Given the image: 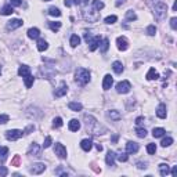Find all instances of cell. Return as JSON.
Returning a JSON list of instances; mask_svg holds the SVG:
<instances>
[{
    "mask_svg": "<svg viewBox=\"0 0 177 177\" xmlns=\"http://www.w3.org/2000/svg\"><path fill=\"white\" fill-rule=\"evenodd\" d=\"M83 119H84V125H86L87 131H90L91 134H104L105 131H107V129H105L104 126H101L94 116L87 115L86 114V115L83 116Z\"/></svg>",
    "mask_w": 177,
    "mask_h": 177,
    "instance_id": "1",
    "label": "cell"
},
{
    "mask_svg": "<svg viewBox=\"0 0 177 177\" xmlns=\"http://www.w3.org/2000/svg\"><path fill=\"white\" fill-rule=\"evenodd\" d=\"M75 80L79 84L84 86V84H87L89 82H90V72L84 68H79L75 72Z\"/></svg>",
    "mask_w": 177,
    "mask_h": 177,
    "instance_id": "2",
    "label": "cell"
},
{
    "mask_svg": "<svg viewBox=\"0 0 177 177\" xmlns=\"http://www.w3.org/2000/svg\"><path fill=\"white\" fill-rule=\"evenodd\" d=\"M166 13H167V6L163 1H159V3L155 4V15L158 19H163L166 17Z\"/></svg>",
    "mask_w": 177,
    "mask_h": 177,
    "instance_id": "3",
    "label": "cell"
},
{
    "mask_svg": "<svg viewBox=\"0 0 177 177\" xmlns=\"http://www.w3.org/2000/svg\"><path fill=\"white\" fill-rule=\"evenodd\" d=\"M83 15L89 22H97L100 19V13L96 11V8H87V10H84Z\"/></svg>",
    "mask_w": 177,
    "mask_h": 177,
    "instance_id": "4",
    "label": "cell"
},
{
    "mask_svg": "<svg viewBox=\"0 0 177 177\" xmlns=\"http://www.w3.org/2000/svg\"><path fill=\"white\" fill-rule=\"evenodd\" d=\"M130 89H131V84H130V82H127V80H122V82H119V83L116 84V91L120 94L129 93Z\"/></svg>",
    "mask_w": 177,
    "mask_h": 177,
    "instance_id": "5",
    "label": "cell"
},
{
    "mask_svg": "<svg viewBox=\"0 0 177 177\" xmlns=\"http://www.w3.org/2000/svg\"><path fill=\"white\" fill-rule=\"evenodd\" d=\"M22 134H24V133H22L21 130L13 129V130H7V131H6V138H7V140H10V141H15V140H18Z\"/></svg>",
    "mask_w": 177,
    "mask_h": 177,
    "instance_id": "6",
    "label": "cell"
},
{
    "mask_svg": "<svg viewBox=\"0 0 177 177\" xmlns=\"http://www.w3.org/2000/svg\"><path fill=\"white\" fill-rule=\"evenodd\" d=\"M66 93H68V86H66L65 82H61V84L58 86V89H55V91H54V97H55V98L64 97V96H65Z\"/></svg>",
    "mask_w": 177,
    "mask_h": 177,
    "instance_id": "7",
    "label": "cell"
},
{
    "mask_svg": "<svg viewBox=\"0 0 177 177\" xmlns=\"http://www.w3.org/2000/svg\"><path fill=\"white\" fill-rule=\"evenodd\" d=\"M44 170H46V165L44 163H33L32 167L29 169V172L32 174H40V173H43Z\"/></svg>",
    "mask_w": 177,
    "mask_h": 177,
    "instance_id": "8",
    "label": "cell"
},
{
    "mask_svg": "<svg viewBox=\"0 0 177 177\" xmlns=\"http://www.w3.org/2000/svg\"><path fill=\"white\" fill-rule=\"evenodd\" d=\"M54 152H55V155H57L58 158H61V159L66 158V148L62 144H60V143H58V144H55Z\"/></svg>",
    "mask_w": 177,
    "mask_h": 177,
    "instance_id": "9",
    "label": "cell"
},
{
    "mask_svg": "<svg viewBox=\"0 0 177 177\" xmlns=\"http://www.w3.org/2000/svg\"><path fill=\"white\" fill-rule=\"evenodd\" d=\"M116 44H118V49H119L120 51H126L127 47H129V43H127L126 37H123V36H119L116 39Z\"/></svg>",
    "mask_w": 177,
    "mask_h": 177,
    "instance_id": "10",
    "label": "cell"
},
{
    "mask_svg": "<svg viewBox=\"0 0 177 177\" xmlns=\"http://www.w3.org/2000/svg\"><path fill=\"white\" fill-rule=\"evenodd\" d=\"M167 115V111H166V105L165 104H159L158 108H156V116L161 118V119H165Z\"/></svg>",
    "mask_w": 177,
    "mask_h": 177,
    "instance_id": "11",
    "label": "cell"
},
{
    "mask_svg": "<svg viewBox=\"0 0 177 177\" xmlns=\"http://www.w3.org/2000/svg\"><path fill=\"white\" fill-rule=\"evenodd\" d=\"M138 144L137 143H134V141H129L126 144V151H127V154H136V152L138 151Z\"/></svg>",
    "mask_w": 177,
    "mask_h": 177,
    "instance_id": "12",
    "label": "cell"
},
{
    "mask_svg": "<svg viewBox=\"0 0 177 177\" xmlns=\"http://www.w3.org/2000/svg\"><path fill=\"white\" fill-rule=\"evenodd\" d=\"M112 84H114V79H112V76L111 75H105L104 76V80H102V89H104V90H109Z\"/></svg>",
    "mask_w": 177,
    "mask_h": 177,
    "instance_id": "13",
    "label": "cell"
},
{
    "mask_svg": "<svg viewBox=\"0 0 177 177\" xmlns=\"http://www.w3.org/2000/svg\"><path fill=\"white\" fill-rule=\"evenodd\" d=\"M22 26V21L21 19H11V21L7 22V29L8 31H14V29Z\"/></svg>",
    "mask_w": 177,
    "mask_h": 177,
    "instance_id": "14",
    "label": "cell"
},
{
    "mask_svg": "<svg viewBox=\"0 0 177 177\" xmlns=\"http://www.w3.org/2000/svg\"><path fill=\"white\" fill-rule=\"evenodd\" d=\"M28 155L40 156V147L36 144V143H33V144H31V147H29V151H28Z\"/></svg>",
    "mask_w": 177,
    "mask_h": 177,
    "instance_id": "15",
    "label": "cell"
},
{
    "mask_svg": "<svg viewBox=\"0 0 177 177\" xmlns=\"http://www.w3.org/2000/svg\"><path fill=\"white\" fill-rule=\"evenodd\" d=\"M100 42H101V37H100V36L93 37V39H91L90 42H89V44H90V46H89L90 51H94V50H96V49H97V47L100 46Z\"/></svg>",
    "mask_w": 177,
    "mask_h": 177,
    "instance_id": "16",
    "label": "cell"
},
{
    "mask_svg": "<svg viewBox=\"0 0 177 177\" xmlns=\"http://www.w3.org/2000/svg\"><path fill=\"white\" fill-rule=\"evenodd\" d=\"M115 158H116V154L114 151H109L107 154V158H105V162L108 166H114V163H115Z\"/></svg>",
    "mask_w": 177,
    "mask_h": 177,
    "instance_id": "17",
    "label": "cell"
},
{
    "mask_svg": "<svg viewBox=\"0 0 177 177\" xmlns=\"http://www.w3.org/2000/svg\"><path fill=\"white\" fill-rule=\"evenodd\" d=\"M80 147H82L83 151H90L91 147H93V143H91V140H89V138H84V140H82V143H80Z\"/></svg>",
    "mask_w": 177,
    "mask_h": 177,
    "instance_id": "18",
    "label": "cell"
},
{
    "mask_svg": "<svg viewBox=\"0 0 177 177\" xmlns=\"http://www.w3.org/2000/svg\"><path fill=\"white\" fill-rule=\"evenodd\" d=\"M13 13H14V8H13L11 4H6V6L0 10V14L1 15H11Z\"/></svg>",
    "mask_w": 177,
    "mask_h": 177,
    "instance_id": "19",
    "label": "cell"
},
{
    "mask_svg": "<svg viewBox=\"0 0 177 177\" xmlns=\"http://www.w3.org/2000/svg\"><path fill=\"white\" fill-rule=\"evenodd\" d=\"M40 36V31L37 28H31L28 31V37L29 39H37Z\"/></svg>",
    "mask_w": 177,
    "mask_h": 177,
    "instance_id": "20",
    "label": "cell"
},
{
    "mask_svg": "<svg viewBox=\"0 0 177 177\" xmlns=\"http://www.w3.org/2000/svg\"><path fill=\"white\" fill-rule=\"evenodd\" d=\"M68 108L71 109V111L78 112V111H82L83 105L80 104V102H75V101H72V102H69V104H68Z\"/></svg>",
    "mask_w": 177,
    "mask_h": 177,
    "instance_id": "21",
    "label": "cell"
},
{
    "mask_svg": "<svg viewBox=\"0 0 177 177\" xmlns=\"http://www.w3.org/2000/svg\"><path fill=\"white\" fill-rule=\"evenodd\" d=\"M80 129V123L78 119H72L69 122V130L71 131H78Z\"/></svg>",
    "mask_w": 177,
    "mask_h": 177,
    "instance_id": "22",
    "label": "cell"
},
{
    "mask_svg": "<svg viewBox=\"0 0 177 177\" xmlns=\"http://www.w3.org/2000/svg\"><path fill=\"white\" fill-rule=\"evenodd\" d=\"M18 75L19 76H26V75H31V68H29L28 65H21L18 69Z\"/></svg>",
    "mask_w": 177,
    "mask_h": 177,
    "instance_id": "23",
    "label": "cell"
},
{
    "mask_svg": "<svg viewBox=\"0 0 177 177\" xmlns=\"http://www.w3.org/2000/svg\"><path fill=\"white\" fill-rule=\"evenodd\" d=\"M165 133H166V131H165V129H162V127H155V129L152 130V136H154L155 138L163 137V136H165Z\"/></svg>",
    "mask_w": 177,
    "mask_h": 177,
    "instance_id": "24",
    "label": "cell"
},
{
    "mask_svg": "<svg viewBox=\"0 0 177 177\" xmlns=\"http://www.w3.org/2000/svg\"><path fill=\"white\" fill-rule=\"evenodd\" d=\"M112 69L115 71V73H118V75H119V73L123 72V64L120 61H115L114 64H112Z\"/></svg>",
    "mask_w": 177,
    "mask_h": 177,
    "instance_id": "25",
    "label": "cell"
},
{
    "mask_svg": "<svg viewBox=\"0 0 177 177\" xmlns=\"http://www.w3.org/2000/svg\"><path fill=\"white\" fill-rule=\"evenodd\" d=\"M145 78H147L148 80H156V79L159 78V73L156 72L154 68H151V69L148 71V73H147V76H145Z\"/></svg>",
    "mask_w": 177,
    "mask_h": 177,
    "instance_id": "26",
    "label": "cell"
},
{
    "mask_svg": "<svg viewBox=\"0 0 177 177\" xmlns=\"http://www.w3.org/2000/svg\"><path fill=\"white\" fill-rule=\"evenodd\" d=\"M49 49V43L44 39H39L37 40V50L39 51H44Z\"/></svg>",
    "mask_w": 177,
    "mask_h": 177,
    "instance_id": "27",
    "label": "cell"
},
{
    "mask_svg": "<svg viewBox=\"0 0 177 177\" xmlns=\"http://www.w3.org/2000/svg\"><path fill=\"white\" fill-rule=\"evenodd\" d=\"M159 173L163 177H166L167 174H169V166H167L166 163H161V165H159Z\"/></svg>",
    "mask_w": 177,
    "mask_h": 177,
    "instance_id": "28",
    "label": "cell"
},
{
    "mask_svg": "<svg viewBox=\"0 0 177 177\" xmlns=\"http://www.w3.org/2000/svg\"><path fill=\"white\" fill-rule=\"evenodd\" d=\"M108 118H111V119H114V120H119L120 118H122V115H120L118 111H115V109H112V111H108Z\"/></svg>",
    "mask_w": 177,
    "mask_h": 177,
    "instance_id": "29",
    "label": "cell"
},
{
    "mask_svg": "<svg viewBox=\"0 0 177 177\" xmlns=\"http://www.w3.org/2000/svg\"><path fill=\"white\" fill-rule=\"evenodd\" d=\"M8 155V148L7 147H0V162H4Z\"/></svg>",
    "mask_w": 177,
    "mask_h": 177,
    "instance_id": "30",
    "label": "cell"
},
{
    "mask_svg": "<svg viewBox=\"0 0 177 177\" xmlns=\"http://www.w3.org/2000/svg\"><path fill=\"white\" fill-rule=\"evenodd\" d=\"M24 82H25V86L29 89V87H32L33 82H35V78L32 75H26V76H24Z\"/></svg>",
    "mask_w": 177,
    "mask_h": 177,
    "instance_id": "31",
    "label": "cell"
},
{
    "mask_svg": "<svg viewBox=\"0 0 177 177\" xmlns=\"http://www.w3.org/2000/svg\"><path fill=\"white\" fill-rule=\"evenodd\" d=\"M100 44H101V47H100V50H101L102 53H105V51L108 50V47H109V40H108V39H101Z\"/></svg>",
    "mask_w": 177,
    "mask_h": 177,
    "instance_id": "32",
    "label": "cell"
},
{
    "mask_svg": "<svg viewBox=\"0 0 177 177\" xmlns=\"http://www.w3.org/2000/svg\"><path fill=\"white\" fill-rule=\"evenodd\" d=\"M69 43H71L72 47H76L80 43V37L78 36V35H72V36H71V40H69Z\"/></svg>",
    "mask_w": 177,
    "mask_h": 177,
    "instance_id": "33",
    "label": "cell"
},
{
    "mask_svg": "<svg viewBox=\"0 0 177 177\" xmlns=\"http://www.w3.org/2000/svg\"><path fill=\"white\" fill-rule=\"evenodd\" d=\"M49 14H50L51 17H60V15H61V11L58 10L57 7H50L49 8Z\"/></svg>",
    "mask_w": 177,
    "mask_h": 177,
    "instance_id": "34",
    "label": "cell"
},
{
    "mask_svg": "<svg viewBox=\"0 0 177 177\" xmlns=\"http://www.w3.org/2000/svg\"><path fill=\"white\" fill-rule=\"evenodd\" d=\"M126 19H127V21H136V19H137V15H136V13H134V11L129 10L126 13Z\"/></svg>",
    "mask_w": 177,
    "mask_h": 177,
    "instance_id": "35",
    "label": "cell"
},
{
    "mask_svg": "<svg viewBox=\"0 0 177 177\" xmlns=\"http://www.w3.org/2000/svg\"><path fill=\"white\" fill-rule=\"evenodd\" d=\"M82 3V0H65L64 4H65L66 7H71V6H79Z\"/></svg>",
    "mask_w": 177,
    "mask_h": 177,
    "instance_id": "36",
    "label": "cell"
},
{
    "mask_svg": "<svg viewBox=\"0 0 177 177\" xmlns=\"http://www.w3.org/2000/svg\"><path fill=\"white\" fill-rule=\"evenodd\" d=\"M49 26H50L51 31L57 32V31H60V28H61V22H49Z\"/></svg>",
    "mask_w": 177,
    "mask_h": 177,
    "instance_id": "37",
    "label": "cell"
},
{
    "mask_svg": "<svg viewBox=\"0 0 177 177\" xmlns=\"http://www.w3.org/2000/svg\"><path fill=\"white\" fill-rule=\"evenodd\" d=\"M161 144H162V147H165V148H166V147H170V145L173 144V138H172V137H166V138H163Z\"/></svg>",
    "mask_w": 177,
    "mask_h": 177,
    "instance_id": "38",
    "label": "cell"
},
{
    "mask_svg": "<svg viewBox=\"0 0 177 177\" xmlns=\"http://www.w3.org/2000/svg\"><path fill=\"white\" fill-rule=\"evenodd\" d=\"M93 6H94V8L97 11H100L101 8H104V3H102L101 0H94L93 1Z\"/></svg>",
    "mask_w": 177,
    "mask_h": 177,
    "instance_id": "39",
    "label": "cell"
},
{
    "mask_svg": "<svg viewBox=\"0 0 177 177\" xmlns=\"http://www.w3.org/2000/svg\"><path fill=\"white\" fill-rule=\"evenodd\" d=\"M136 134H137L140 138H144L145 136H147V130H145V129H141V127H137V129H136Z\"/></svg>",
    "mask_w": 177,
    "mask_h": 177,
    "instance_id": "40",
    "label": "cell"
},
{
    "mask_svg": "<svg viewBox=\"0 0 177 177\" xmlns=\"http://www.w3.org/2000/svg\"><path fill=\"white\" fill-rule=\"evenodd\" d=\"M145 32H147V35H149V36H154V35L156 33V28L154 25H149L148 28H147V31H145Z\"/></svg>",
    "mask_w": 177,
    "mask_h": 177,
    "instance_id": "41",
    "label": "cell"
},
{
    "mask_svg": "<svg viewBox=\"0 0 177 177\" xmlns=\"http://www.w3.org/2000/svg\"><path fill=\"white\" fill-rule=\"evenodd\" d=\"M147 151H148V154L154 155V154L156 152V145L155 144H148L147 145Z\"/></svg>",
    "mask_w": 177,
    "mask_h": 177,
    "instance_id": "42",
    "label": "cell"
},
{
    "mask_svg": "<svg viewBox=\"0 0 177 177\" xmlns=\"http://www.w3.org/2000/svg\"><path fill=\"white\" fill-rule=\"evenodd\" d=\"M61 126H62L61 118H54V120H53V127H61Z\"/></svg>",
    "mask_w": 177,
    "mask_h": 177,
    "instance_id": "43",
    "label": "cell"
},
{
    "mask_svg": "<svg viewBox=\"0 0 177 177\" xmlns=\"http://www.w3.org/2000/svg\"><path fill=\"white\" fill-rule=\"evenodd\" d=\"M116 19H118L116 15H109L105 18V24H114V22H116Z\"/></svg>",
    "mask_w": 177,
    "mask_h": 177,
    "instance_id": "44",
    "label": "cell"
},
{
    "mask_svg": "<svg viewBox=\"0 0 177 177\" xmlns=\"http://www.w3.org/2000/svg\"><path fill=\"white\" fill-rule=\"evenodd\" d=\"M10 120V116L3 114V115H0V125H4V123H7Z\"/></svg>",
    "mask_w": 177,
    "mask_h": 177,
    "instance_id": "45",
    "label": "cell"
},
{
    "mask_svg": "<svg viewBox=\"0 0 177 177\" xmlns=\"http://www.w3.org/2000/svg\"><path fill=\"white\" fill-rule=\"evenodd\" d=\"M51 143H53V140H51V137H50V136H47V137H46V140H44V144H43V147H44V148H49V147H50V145H51Z\"/></svg>",
    "mask_w": 177,
    "mask_h": 177,
    "instance_id": "46",
    "label": "cell"
},
{
    "mask_svg": "<svg viewBox=\"0 0 177 177\" xmlns=\"http://www.w3.org/2000/svg\"><path fill=\"white\" fill-rule=\"evenodd\" d=\"M116 158L119 159L120 162H126V161H127V158H129V156H127V154H119V155L116 156Z\"/></svg>",
    "mask_w": 177,
    "mask_h": 177,
    "instance_id": "47",
    "label": "cell"
},
{
    "mask_svg": "<svg viewBox=\"0 0 177 177\" xmlns=\"http://www.w3.org/2000/svg\"><path fill=\"white\" fill-rule=\"evenodd\" d=\"M22 0H10V4L13 6V7H18V6H21Z\"/></svg>",
    "mask_w": 177,
    "mask_h": 177,
    "instance_id": "48",
    "label": "cell"
},
{
    "mask_svg": "<svg viewBox=\"0 0 177 177\" xmlns=\"http://www.w3.org/2000/svg\"><path fill=\"white\" fill-rule=\"evenodd\" d=\"M170 26H172V29H177V18L176 17H173V18L170 19Z\"/></svg>",
    "mask_w": 177,
    "mask_h": 177,
    "instance_id": "49",
    "label": "cell"
},
{
    "mask_svg": "<svg viewBox=\"0 0 177 177\" xmlns=\"http://www.w3.org/2000/svg\"><path fill=\"white\" fill-rule=\"evenodd\" d=\"M11 165H13V166H18V165H19V156L18 155H15V158L13 159Z\"/></svg>",
    "mask_w": 177,
    "mask_h": 177,
    "instance_id": "50",
    "label": "cell"
},
{
    "mask_svg": "<svg viewBox=\"0 0 177 177\" xmlns=\"http://www.w3.org/2000/svg\"><path fill=\"white\" fill-rule=\"evenodd\" d=\"M33 129H35V127H33V126H28V127H26V129H25V130L22 131V133H24V134H29V133H31V131L33 130Z\"/></svg>",
    "mask_w": 177,
    "mask_h": 177,
    "instance_id": "51",
    "label": "cell"
},
{
    "mask_svg": "<svg viewBox=\"0 0 177 177\" xmlns=\"http://www.w3.org/2000/svg\"><path fill=\"white\" fill-rule=\"evenodd\" d=\"M7 169H6V167H0V174H1V176H7Z\"/></svg>",
    "mask_w": 177,
    "mask_h": 177,
    "instance_id": "52",
    "label": "cell"
},
{
    "mask_svg": "<svg viewBox=\"0 0 177 177\" xmlns=\"http://www.w3.org/2000/svg\"><path fill=\"white\" fill-rule=\"evenodd\" d=\"M84 40H86L87 43H89V42L91 40V35H90L89 32H86V33H84Z\"/></svg>",
    "mask_w": 177,
    "mask_h": 177,
    "instance_id": "53",
    "label": "cell"
},
{
    "mask_svg": "<svg viewBox=\"0 0 177 177\" xmlns=\"http://www.w3.org/2000/svg\"><path fill=\"white\" fill-rule=\"evenodd\" d=\"M137 167H138V169H145V167H147V163L138 162V163H137Z\"/></svg>",
    "mask_w": 177,
    "mask_h": 177,
    "instance_id": "54",
    "label": "cell"
},
{
    "mask_svg": "<svg viewBox=\"0 0 177 177\" xmlns=\"http://www.w3.org/2000/svg\"><path fill=\"white\" fill-rule=\"evenodd\" d=\"M143 122H144V118H141V116H140V118H137V119H136V123H137V125H141V123H143Z\"/></svg>",
    "mask_w": 177,
    "mask_h": 177,
    "instance_id": "55",
    "label": "cell"
},
{
    "mask_svg": "<svg viewBox=\"0 0 177 177\" xmlns=\"http://www.w3.org/2000/svg\"><path fill=\"white\" fill-rule=\"evenodd\" d=\"M172 176H177V166H173V169H172Z\"/></svg>",
    "mask_w": 177,
    "mask_h": 177,
    "instance_id": "56",
    "label": "cell"
},
{
    "mask_svg": "<svg viewBox=\"0 0 177 177\" xmlns=\"http://www.w3.org/2000/svg\"><path fill=\"white\" fill-rule=\"evenodd\" d=\"M125 1H126V0H116V6H118V7H119V6H120V4H123V3H125Z\"/></svg>",
    "mask_w": 177,
    "mask_h": 177,
    "instance_id": "57",
    "label": "cell"
},
{
    "mask_svg": "<svg viewBox=\"0 0 177 177\" xmlns=\"http://www.w3.org/2000/svg\"><path fill=\"white\" fill-rule=\"evenodd\" d=\"M116 141H118V136H114V137H112V143H116Z\"/></svg>",
    "mask_w": 177,
    "mask_h": 177,
    "instance_id": "58",
    "label": "cell"
},
{
    "mask_svg": "<svg viewBox=\"0 0 177 177\" xmlns=\"http://www.w3.org/2000/svg\"><path fill=\"white\" fill-rule=\"evenodd\" d=\"M97 149H98V151H102V147H101L100 144H98V145H97Z\"/></svg>",
    "mask_w": 177,
    "mask_h": 177,
    "instance_id": "59",
    "label": "cell"
},
{
    "mask_svg": "<svg viewBox=\"0 0 177 177\" xmlns=\"http://www.w3.org/2000/svg\"><path fill=\"white\" fill-rule=\"evenodd\" d=\"M83 3H84V4H87V3H89V0H83Z\"/></svg>",
    "mask_w": 177,
    "mask_h": 177,
    "instance_id": "60",
    "label": "cell"
},
{
    "mask_svg": "<svg viewBox=\"0 0 177 177\" xmlns=\"http://www.w3.org/2000/svg\"><path fill=\"white\" fill-rule=\"evenodd\" d=\"M44 1H50V0H44Z\"/></svg>",
    "mask_w": 177,
    "mask_h": 177,
    "instance_id": "61",
    "label": "cell"
},
{
    "mask_svg": "<svg viewBox=\"0 0 177 177\" xmlns=\"http://www.w3.org/2000/svg\"><path fill=\"white\" fill-rule=\"evenodd\" d=\"M0 75H1V71H0Z\"/></svg>",
    "mask_w": 177,
    "mask_h": 177,
    "instance_id": "62",
    "label": "cell"
}]
</instances>
